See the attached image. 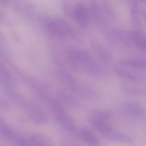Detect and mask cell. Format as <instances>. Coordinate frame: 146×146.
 Listing matches in <instances>:
<instances>
[{
	"mask_svg": "<svg viewBox=\"0 0 146 146\" xmlns=\"http://www.w3.org/2000/svg\"><path fill=\"white\" fill-rule=\"evenodd\" d=\"M89 11L87 6L84 4H78L75 5L74 20L82 27L87 26L88 23Z\"/></svg>",
	"mask_w": 146,
	"mask_h": 146,
	"instance_id": "obj_7",
	"label": "cell"
},
{
	"mask_svg": "<svg viewBox=\"0 0 146 146\" xmlns=\"http://www.w3.org/2000/svg\"><path fill=\"white\" fill-rule=\"evenodd\" d=\"M59 100L63 104L74 109H79L81 108V104L79 101L68 90H63L60 94Z\"/></svg>",
	"mask_w": 146,
	"mask_h": 146,
	"instance_id": "obj_8",
	"label": "cell"
},
{
	"mask_svg": "<svg viewBox=\"0 0 146 146\" xmlns=\"http://www.w3.org/2000/svg\"><path fill=\"white\" fill-rule=\"evenodd\" d=\"M121 65L134 69L143 70L146 68V60L143 58L125 59L119 63Z\"/></svg>",
	"mask_w": 146,
	"mask_h": 146,
	"instance_id": "obj_12",
	"label": "cell"
},
{
	"mask_svg": "<svg viewBox=\"0 0 146 146\" xmlns=\"http://www.w3.org/2000/svg\"><path fill=\"white\" fill-rule=\"evenodd\" d=\"M75 6H73L72 5L68 3H64L63 5V10L64 13L66 16L70 18L74 19V13H75Z\"/></svg>",
	"mask_w": 146,
	"mask_h": 146,
	"instance_id": "obj_18",
	"label": "cell"
},
{
	"mask_svg": "<svg viewBox=\"0 0 146 146\" xmlns=\"http://www.w3.org/2000/svg\"><path fill=\"white\" fill-rule=\"evenodd\" d=\"M47 25L49 30L59 37L67 38L75 35V31L71 25L64 19H56L49 20Z\"/></svg>",
	"mask_w": 146,
	"mask_h": 146,
	"instance_id": "obj_5",
	"label": "cell"
},
{
	"mask_svg": "<svg viewBox=\"0 0 146 146\" xmlns=\"http://www.w3.org/2000/svg\"><path fill=\"white\" fill-rule=\"evenodd\" d=\"M130 12L132 20L134 24L138 25L140 23L139 6L137 1H132L130 4Z\"/></svg>",
	"mask_w": 146,
	"mask_h": 146,
	"instance_id": "obj_17",
	"label": "cell"
},
{
	"mask_svg": "<svg viewBox=\"0 0 146 146\" xmlns=\"http://www.w3.org/2000/svg\"><path fill=\"white\" fill-rule=\"evenodd\" d=\"M132 42L141 50L146 49V36L142 31L139 30L133 31L131 32Z\"/></svg>",
	"mask_w": 146,
	"mask_h": 146,
	"instance_id": "obj_13",
	"label": "cell"
},
{
	"mask_svg": "<svg viewBox=\"0 0 146 146\" xmlns=\"http://www.w3.org/2000/svg\"><path fill=\"white\" fill-rule=\"evenodd\" d=\"M120 108L123 113L131 118L138 120L145 118V110L138 102H127L123 104Z\"/></svg>",
	"mask_w": 146,
	"mask_h": 146,
	"instance_id": "obj_6",
	"label": "cell"
},
{
	"mask_svg": "<svg viewBox=\"0 0 146 146\" xmlns=\"http://www.w3.org/2000/svg\"><path fill=\"white\" fill-rule=\"evenodd\" d=\"M90 119L108 122L113 117V114L111 112L100 110H94L91 112Z\"/></svg>",
	"mask_w": 146,
	"mask_h": 146,
	"instance_id": "obj_14",
	"label": "cell"
},
{
	"mask_svg": "<svg viewBox=\"0 0 146 146\" xmlns=\"http://www.w3.org/2000/svg\"><path fill=\"white\" fill-rule=\"evenodd\" d=\"M66 52L68 60L75 67L80 68L92 76H98L104 74L103 68L88 51L70 48Z\"/></svg>",
	"mask_w": 146,
	"mask_h": 146,
	"instance_id": "obj_1",
	"label": "cell"
},
{
	"mask_svg": "<svg viewBox=\"0 0 146 146\" xmlns=\"http://www.w3.org/2000/svg\"><path fill=\"white\" fill-rule=\"evenodd\" d=\"M92 46L100 59L104 62H108L110 59V55L106 49L98 42L92 43Z\"/></svg>",
	"mask_w": 146,
	"mask_h": 146,
	"instance_id": "obj_16",
	"label": "cell"
},
{
	"mask_svg": "<svg viewBox=\"0 0 146 146\" xmlns=\"http://www.w3.org/2000/svg\"><path fill=\"white\" fill-rule=\"evenodd\" d=\"M123 92L132 96H140L145 94V88L135 84H124L122 86Z\"/></svg>",
	"mask_w": 146,
	"mask_h": 146,
	"instance_id": "obj_11",
	"label": "cell"
},
{
	"mask_svg": "<svg viewBox=\"0 0 146 146\" xmlns=\"http://www.w3.org/2000/svg\"><path fill=\"white\" fill-rule=\"evenodd\" d=\"M63 146H81L76 143L72 142H66L65 143H64Z\"/></svg>",
	"mask_w": 146,
	"mask_h": 146,
	"instance_id": "obj_19",
	"label": "cell"
},
{
	"mask_svg": "<svg viewBox=\"0 0 146 146\" xmlns=\"http://www.w3.org/2000/svg\"><path fill=\"white\" fill-rule=\"evenodd\" d=\"M66 85L75 95L84 100H94L97 99L100 96L97 89L88 84L78 82L74 78Z\"/></svg>",
	"mask_w": 146,
	"mask_h": 146,
	"instance_id": "obj_3",
	"label": "cell"
},
{
	"mask_svg": "<svg viewBox=\"0 0 146 146\" xmlns=\"http://www.w3.org/2000/svg\"><path fill=\"white\" fill-rule=\"evenodd\" d=\"M115 71L119 76L123 78L129 80L135 83L143 82V77L139 73L128 70L123 66H118L115 68Z\"/></svg>",
	"mask_w": 146,
	"mask_h": 146,
	"instance_id": "obj_9",
	"label": "cell"
},
{
	"mask_svg": "<svg viewBox=\"0 0 146 146\" xmlns=\"http://www.w3.org/2000/svg\"><path fill=\"white\" fill-rule=\"evenodd\" d=\"M52 107L60 125L68 132L77 133L76 124L73 118L65 110L63 104L59 101H57L53 103Z\"/></svg>",
	"mask_w": 146,
	"mask_h": 146,
	"instance_id": "obj_4",
	"label": "cell"
},
{
	"mask_svg": "<svg viewBox=\"0 0 146 146\" xmlns=\"http://www.w3.org/2000/svg\"><path fill=\"white\" fill-rule=\"evenodd\" d=\"M113 32L121 42L125 46H129L132 42L131 32L119 29H114Z\"/></svg>",
	"mask_w": 146,
	"mask_h": 146,
	"instance_id": "obj_15",
	"label": "cell"
},
{
	"mask_svg": "<svg viewBox=\"0 0 146 146\" xmlns=\"http://www.w3.org/2000/svg\"><path fill=\"white\" fill-rule=\"evenodd\" d=\"M90 123L105 139L110 141L126 144L135 145L134 139L127 134L115 129L108 122H102L90 119Z\"/></svg>",
	"mask_w": 146,
	"mask_h": 146,
	"instance_id": "obj_2",
	"label": "cell"
},
{
	"mask_svg": "<svg viewBox=\"0 0 146 146\" xmlns=\"http://www.w3.org/2000/svg\"><path fill=\"white\" fill-rule=\"evenodd\" d=\"M78 132L82 139L89 146H101L100 140L91 130L88 128H83Z\"/></svg>",
	"mask_w": 146,
	"mask_h": 146,
	"instance_id": "obj_10",
	"label": "cell"
}]
</instances>
